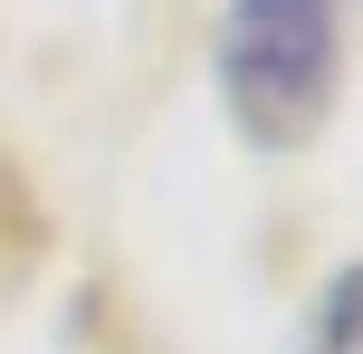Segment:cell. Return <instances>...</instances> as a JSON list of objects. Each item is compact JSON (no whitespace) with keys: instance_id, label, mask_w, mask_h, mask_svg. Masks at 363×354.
Here are the masks:
<instances>
[{"instance_id":"cell-2","label":"cell","mask_w":363,"mask_h":354,"mask_svg":"<svg viewBox=\"0 0 363 354\" xmlns=\"http://www.w3.org/2000/svg\"><path fill=\"white\" fill-rule=\"evenodd\" d=\"M315 354H363V268H345L325 297V326H315Z\"/></svg>"},{"instance_id":"cell-3","label":"cell","mask_w":363,"mask_h":354,"mask_svg":"<svg viewBox=\"0 0 363 354\" xmlns=\"http://www.w3.org/2000/svg\"><path fill=\"white\" fill-rule=\"evenodd\" d=\"M354 19H363V0H354Z\"/></svg>"},{"instance_id":"cell-1","label":"cell","mask_w":363,"mask_h":354,"mask_svg":"<svg viewBox=\"0 0 363 354\" xmlns=\"http://www.w3.org/2000/svg\"><path fill=\"white\" fill-rule=\"evenodd\" d=\"M220 106L249 144H306L335 106V0H230Z\"/></svg>"}]
</instances>
